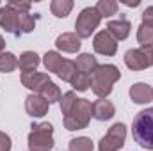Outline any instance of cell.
<instances>
[{"label":"cell","mask_w":153,"mask_h":151,"mask_svg":"<svg viewBox=\"0 0 153 151\" xmlns=\"http://www.w3.org/2000/svg\"><path fill=\"white\" fill-rule=\"evenodd\" d=\"M73 9V2L71 0H53L50 4V11L55 18H66Z\"/></svg>","instance_id":"d6986e66"},{"label":"cell","mask_w":153,"mask_h":151,"mask_svg":"<svg viewBox=\"0 0 153 151\" xmlns=\"http://www.w3.org/2000/svg\"><path fill=\"white\" fill-rule=\"evenodd\" d=\"M46 82H50V76L46 75V73H39V71L22 73V84H23L27 89H30L34 94H39L41 87H43Z\"/></svg>","instance_id":"7c38bea8"},{"label":"cell","mask_w":153,"mask_h":151,"mask_svg":"<svg viewBox=\"0 0 153 151\" xmlns=\"http://www.w3.org/2000/svg\"><path fill=\"white\" fill-rule=\"evenodd\" d=\"M119 78H121V71L117 66L98 64V68L91 73V89L100 100H105L112 93V87Z\"/></svg>","instance_id":"6da1fadb"},{"label":"cell","mask_w":153,"mask_h":151,"mask_svg":"<svg viewBox=\"0 0 153 151\" xmlns=\"http://www.w3.org/2000/svg\"><path fill=\"white\" fill-rule=\"evenodd\" d=\"M39 94L48 101V103H55V101H61V98H62V94H61V89L50 80V82H46L43 87H41V91H39Z\"/></svg>","instance_id":"ffe728a7"},{"label":"cell","mask_w":153,"mask_h":151,"mask_svg":"<svg viewBox=\"0 0 153 151\" xmlns=\"http://www.w3.org/2000/svg\"><path fill=\"white\" fill-rule=\"evenodd\" d=\"M94 9L98 11V14L102 18H109V16H112V14L117 13V2L116 0H98Z\"/></svg>","instance_id":"603a6c76"},{"label":"cell","mask_w":153,"mask_h":151,"mask_svg":"<svg viewBox=\"0 0 153 151\" xmlns=\"http://www.w3.org/2000/svg\"><path fill=\"white\" fill-rule=\"evenodd\" d=\"M39 66V55L36 52H23L18 59V68L23 73L29 71H36V68Z\"/></svg>","instance_id":"e0dca14e"},{"label":"cell","mask_w":153,"mask_h":151,"mask_svg":"<svg viewBox=\"0 0 153 151\" xmlns=\"http://www.w3.org/2000/svg\"><path fill=\"white\" fill-rule=\"evenodd\" d=\"M125 64L134 70H148L153 66V46H141V48H132L125 53Z\"/></svg>","instance_id":"8992f818"},{"label":"cell","mask_w":153,"mask_h":151,"mask_svg":"<svg viewBox=\"0 0 153 151\" xmlns=\"http://www.w3.org/2000/svg\"><path fill=\"white\" fill-rule=\"evenodd\" d=\"M4 50H5V39L0 36V53H4Z\"/></svg>","instance_id":"d6a6232c"},{"label":"cell","mask_w":153,"mask_h":151,"mask_svg":"<svg viewBox=\"0 0 153 151\" xmlns=\"http://www.w3.org/2000/svg\"><path fill=\"white\" fill-rule=\"evenodd\" d=\"M137 43L141 46H152L153 44V27L141 23L137 29Z\"/></svg>","instance_id":"d4e9b609"},{"label":"cell","mask_w":153,"mask_h":151,"mask_svg":"<svg viewBox=\"0 0 153 151\" xmlns=\"http://www.w3.org/2000/svg\"><path fill=\"white\" fill-rule=\"evenodd\" d=\"M55 44H57L59 50H62L66 53H76L80 50L82 43H80V38L76 36L75 32H64V34H61L59 38L55 39Z\"/></svg>","instance_id":"4fadbf2b"},{"label":"cell","mask_w":153,"mask_h":151,"mask_svg":"<svg viewBox=\"0 0 153 151\" xmlns=\"http://www.w3.org/2000/svg\"><path fill=\"white\" fill-rule=\"evenodd\" d=\"M62 61H64V59H62L57 52H46V53L43 55V64H45L46 71H50V73H55Z\"/></svg>","instance_id":"cb8c5ba5"},{"label":"cell","mask_w":153,"mask_h":151,"mask_svg":"<svg viewBox=\"0 0 153 151\" xmlns=\"http://www.w3.org/2000/svg\"><path fill=\"white\" fill-rule=\"evenodd\" d=\"M48 107H50V103L41 94H34L32 93L25 100V110H27L29 115H32V117H43L45 114L48 112Z\"/></svg>","instance_id":"9c48e42d"},{"label":"cell","mask_w":153,"mask_h":151,"mask_svg":"<svg viewBox=\"0 0 153 151\" xmlns=\"http://www.w3.org/2000/svg\"><path fill=\"white\" fill-rule=\"evenodd\" d=\"M36 27V18L29 13H18V36L20 34H29Z\"/></svg>","instance_id":"44dd1931"},{"label":"cell","mask_w":153,"mask_h":151,"mask_svg":"<svg viewBox=\"0 0 153 151\" xmlns=\"http://www.w3.org/2000/svg\"><path fill=\"white\" fill-rule=\"evenodd\" d=\"M7 5H11L14 11H18V13H29V9H30V2H18V0H11Z\"/></svg>","instance_id":"f1b7e54d"},{"label":"cell","mask_w":153,"mask_h":151,"mask_svg":"<svg viewBox=\"0 0 153 151\" xmlns=\"http://www.w3.org/2000/svg\"><path fill=\"white\" fill-rule=\"evenodd\" d=\"M16 68H18V59L14 53H11V52L0 53V71L2 73H11Z\"/></svg>","instance_id":"7402d4cb"},{"label":"cell","mask_w":153,"mask_h":151,"mask_svg":"<svg viewBox=\"0 0 153 151\" xmlns=\"http://www.w3.org/2000/svg\"><path fill=\"white\" fill-rule=\"evenodd\" d=\"M93 141L89 137H76L70 141V151H93Z\"/></svg>","instance_id":"484cf974"},{"label":"cell","mask_w":153,"mask_h":151,"mask_svg":"<svg viewBox=\"0 0 153 151\" xmlns=\"http://www.w3.org/2000/svg\"><path fill=\"white\" fill-rule=\"evenodd\" d=\"M132 135L141 148L153 151V107L141 110L134 117Z\"/></svg>","instance_id":"7a4b0ae2"},{"label":"cell","mask_w":153,"mask_h":151,"mask_svg":"<svg viewBox=\"0 0 153 151\" xmlns=\"http://www.w3.org/2000/svg\"><path fill=\"white\" fill-rule=\"evenodd\" d=\"M76 101H78V98H76V94L73 91L64 93L62 98H61V112H62V115H68V114L71 112V109L75 107Z\"/></svg>","instance_id":"4316f807"},{"label":"cell","mask_w":153,"mask_h":151,"mask_svg":"<svg viewBox=\"0 0 153 151\" xmlns=\"http://www.w3.org/2000/svg\"><path fill=\"white\" fill-rule=\"evenodd\" d=\"M130 98L134 103L137 105H144V103H150L153 100L152 96V87L148 84H143V82H137L130 87Z\"/></svg>","instance_id":"5bb4252c"},{"label":"cell","mask_w":153,"mask_h":151,"mask_svg":"<svg viewBox=\"0 0 153 151\" xmlns=\"http://www.w3.org/2000/svg\"><path fill=\"white\" fill-rule=\"evenodd\" d=\"M75 64H76V70H78L80 73H85V75H91V73L98 68V61H96V57L91 55V53H80V55L76 57Z\"/></svg>","instance_id":"2e32d148"},{"label":"cell","mask_w":153,"mask_h":151,"mask_svg":"<svg viewBox=\"0 0 153 151\" xmlns=\"http://www.w3.org/2000/svg\"><path fill=\"white\" fill-rule=\"evenodd\" d=\"M114 114L116 109L109 100H98L93 103V117H96L98 121H109L114 117Z\"/></svg>","instance_id":"9a60e30c"},{"label":"cell","mask_w":153,"mask_h":151,"mask_svg":"<svg viewBox=\"0 0 153 151\" xmlns=\"http://www.w3.org/2000/svg\"><path fill=\"white\" fill-rule=\"evenodd\" d=\"M125 139H126V126L123 123H114L109 132L105 133V137L100 141L98 150L100 151H119L125 146Z\"/></svg>","instance_id":"52a82bcc"},{"label":"cell","mask_w":153,"mask_h":151,"mask_svg":"<svg viewBox=\"0 0 153 151\" xmlns=\"http://www.w3.org/2000/svg\"><path fill=\"white\" fill-rule=\"evenodd\" d=\"M0 27L9 34L18 36V11H14L11 5L0 7Z\"/></svg>","instance_id":"30bf717a"},{"label":"cell","mask_w":153,"mask_h":151,"mask_svg":"<svg viewBox=\"0 0 153 151\" xmlns=\"http://www.w3.org/2000/svg\"><path fill=\"white\" fill-rule=\"evenodd\" d=\"M125 5H128V7H137L139 4H141V0H121Z\"/></svg>","instance_id":"1f68e13d"},{"label":"cell","mask_w":153,"mask_h":151,"mask_svg":"<svg viewBox=\"0 0 153 151\" xmlns=\"http://www.w3.org/2000/svg\"><path fill=\"white\" fill-rule=\"evenodd\" d=\"M100 21H102V16L98 14V11L94 7L82 9L80 14H78V18H76V21H75V30H76L75 34L80 39L91 38V34L98 29Z\"/></svg>","instance_id":"5b68a950"},{"label":"cell","mask_w":153,"mask_h":151,"mask_svg":"<svg viewBox=\"0 0 153 151\" xmlns=\"http://www.w3.org/2000/svg\"><path fill=\"white\" fill-rule=\"evenodd\" d=\"M93 48L100 55L112 57V55H116V52H117V41L107 30H100L94 36V39H93Z\"/></svg>","instance_id":"ba28073f"},{"label":"cell","mask_w":153,"mask_h":151,"mask_svg":"<svg viewBox=\"0 0 153 151\" xmlns=\"http://www.w3.org/2000/svg\"><path fill=\"white\" fill-rule=\"evenodd\" d=\"M29 133V150L30 151H50L53 148V126L50 123H36L30 126Z\"/></svg>","instance_id":"277c9868"},{"label":"cell","mask_w":153,"mask_h":151,"mask_svg":"<svg viewBox=\"0 0 153 151\" xmlns=\"http://www.w3.org/2000/svg\"><path fill=\"white\" fill-rule=\"evenodd\" d=\"M71 87L76 89V91H87L89 89V85H91V75H85V73H80V71H76V75L71 78Z\"/></svg>","instance_id":"83f0119b"},{"label":"cell","mask_w":153,"mask_h":151,"mask_svg":"<svg viewBox=\"0 0 153 151\" xmlns=\"http://www.w3.org/2000/svg\"><path fill=\"white\" fill-rule=\"evenodd\" d=\"M11 146H13L11 137L7 133L0 132V151H11Z\"/></svg>","instance_id":"f546056e"},{"label":"cell","mask_w":153,"mask_h":151,"mask_svg":"<svg viewBox=\"0 0 153 151\" xmlns=\"http://www.w3.org/2000/svg\"><path fill=\"white\" fill-rule=\"evenodd\" d=\"M143 23L153 27V5H150V7L144 9V13H143Z\"/></svg>","instance_id":"4dcf8cb0"},{"label":"cell","mask_w":153,"mask_h":151,"mask_svg":"<svg viewBox=\"0 0 153 151\" xmlns=\"http://www.w3.org/2000/svg\"><path fill=\"white\" fill-rule=\"evenodd\" d=\"M152 96H153V89H152Z\"/></svg>","instance_id":"836d02e7"},{"label":"cell","mask_w":153,"mask_h":151,"mask_svg":"<svg viewBox=\"0 0 153 151\" xmlns=\"http://www.w3.org/2000/svg\"><path fill=\"white\" fill-rule=\"evenodd\" d=\"M130 30H132V23L125 18V16H119V20H112L107 23V32L116 39V41H123L130 36Z\"/></svg>","instance_id":"8fae6325"},{"label":"cell","mask_w":153,"mask_h":151,"mask_svg":"<svg viewBox=\"0 0 153 151\" xmlns=\"http://www.w3.org/2000/svg\"><path fill=\"white\" fill-rule=\"evenodd\" d=\"M91 117H93V103L85 98H78L71 112L64 115V128L70 132L84 130V128H87Z\"/></svg>","instance_id":"3957f363"},{"label":"cell","mask_w":153,"mask_h":151,"mask_svg":"<svg viewBox=\"0 0 153 151\" xmlns=\"http://www.w3.org/2000/svg\"><path fill=\"white\" fill-rule=\"evenodd\" d=\"M76 64L73 61H70V59H64L62 62H61V66L57 68V71H55V75L59 76L61 80H64V82H71V78L76 75Z\"/></svg>","instance_id":"ac0fdd59"}]
</instances>
